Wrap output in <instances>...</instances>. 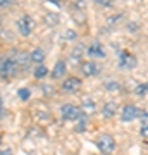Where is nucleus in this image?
Returning a JSON list of instances; mask_svg holds the SVG:
<instances>
[{"instance_id":"4","label":"nucleus","mask_w":148,"mask_h":155,"mask_svg":"<svg viewBox=\"0 0 148 155\" xmlns=\"http://www.w3.org/2000/svg\"><path fill=\"white\" fill-rule=\"evenodd\" d=\"M61 116L64 121L67 122H72L76 121V119H79V116H81V109L77 105H74V104H64L61 109Z\"/></svg>"},{"instance_id":"27","label":"nucleus","mask_w":148,"mask_h":155,"mask_svg":"<svg viewBox=\"0 0 148 155\" xmlns=\"http://www.w3.org/2000/svg\"><path fill=\"white\" fill-rule=\"evenodd\" d=\"M0 155H12V150H11V148H4V150H0Z\"/></svg>"},{"instance_id":"30","label":"nucleus","mask_w":148,"mask_h":155,"mask_svg":"<svg viewBox=\"0 0 148 155\" xmlns=\"http://www.w3.org/2000/svg\"><path fill=\"white\" fill-rule=\"evenodd\" d=\"M0 145H2V136H0Z\"/></svg>"},{"instance_id":"12","label":"nucleus","mask_w":148,"mask_h":155,"mask_svg":"<svg viewBox=\"0 0 148 155\" xmlns=\"http://www.w3.org/2000/svg\"><path fill=\"white\" fill-rule=\"evenodd\" d=\"M29 57H31V62H33V64L40 66V64H43V62H45V57H47V54H45L43 48H35L33 52L29 54Z\"/></svg>"},{"instance_id":"5","label":"nucleus","mask_w":148,"mask_h":155,"mask_svg":"<svg viewBox=\"0 0 148 155\" xmlns=\"http://www.w3.org/2000/svg\"><path fill=\"white\" fill-rule=\"evenodd\" d=\"M138 64V59L133 54H129V52H121L119 54V67L121 69H134Z\"/></svg>"},{"instance_id":"17","label":"nucleus","mask_w":148,"mask_h":155,"mask_svg":"<svg viewBox=\"0 0 148 155\" xmlns=\"http://www.w3.org/2000/svg\"><path fill=\"white\" fill-rule=\"evenodd\" d=\"M71 7L74 9V11H81V12H84V11H86V2H84V0H72Z\"/></svg>"},{"instance_id":"10","label":"nucleus","mask_w":148,"mask_h":155,"mask_svg":"<svg viewBox=\"0 0 148 155\" xmlns=\"http://www.w3.org/2000/svg\"><path fill=\"white\" fill-rule=\"evenodd\" d=\"M16 62L21 71H26L28 67H29V64H31L29 52H16Z\"/></svg>"},{"instance_id":"21","label":"nucleus","mask_w":148,"mask_h":155,"mask_svg":"<svg viewBox=\"0 0 148 155\" xmlns=\"http://www.w3.org/2000/svg\"><path fill=\"white\" fill-rule=\"evenodd\" d=\"M86 121H88L86 114H81V116H79V124L76 126V131H83V129L86 127Z\"/></svg>"},{"instance_id":"24","label":"nucleus","mask_w":148,"mask_h":155,"mask_svg":"<svg viewBox=\"0 0 148 155\" xmlns=\"http://www.w3.org/2000/svg\"><path fill=\"white\" fill-rule=\"evenodd\" d=\"M105 88H107V90H119V84L115 83V81H112V83L107 81V83H105Z\"/></svg>"},{"instance_id":"7","label":"nucleus","mask_w":148,"mask_h":155,"mask_svg":"<svg viewBox=\"0 0 148 155\" xmlns=\"http://www.w3.org/2000/svg\"><path fill=\"white\" fill-rule=\"evenodd\" d=\"M86 54L91 57V59H104V57L107 55V54H105L104 45L100 43V41H97V40H95L93 43L86 48Z\"/></svg>"},{"instance_id":"28","label":"nucleus","mask_w":148,"mask_h":155,"mask_svg":"<svg viewBox=\"0 0 148 155\" xmlns=\"http://www.w3.org/2000/svg\"><path fill=\"white\" fill-rule=\"evenodd\" d=\"M129 29H131V31H134V29H136V24H134V22H131V24H129Z\"/></svg>"},{"instance_id":"18","label":"nucleus","mask_w":148,"mask_h":155,"mask_svg":"<svg viewBox=\"0 0 148 155\" xmlns=\"http://www.w3.org/2000/svg\"><path fill=\"white\" fill-rule=\"evenodd\" d=\"M134 93H136L138 97H145V95L148 93V83H141V84H138L136 88H134Z\"/></svg>"},{"instance_id":"16","label":"nucleus","mask_w":148,"mask_h":155,"mask_svg":"<svg viewBox=\"0 0 148 155\" xmlns=\"http://www.w3.org/2000/svg\"><path fill=\"white\" fill-rule=\"evenodd\" d=\"M33 74H35V78H36V79H43V78L48 74V67L45 66V64H40V66L35 67Z\"/></svg>"},{"instance_id":"22","label":"nucleus","mask_w":148,"mask_h":155,"mask_svg":"<svg viewBox=\"0 0 148 155\" xmlns=\"http://www.w3.org/2000/svg\"><path fill=\"white\" fill-rule=\"evenodd\" d=\"M83 107H84L86 110L93 112V109H95V104H93V102H91L90 98H86V100H83Z\"/></svg>"},{"instance_id":"11","label":"nucleus","mask_w":148,"mask_h":155,"mask_svg":"<svg viewBox=\"0 0 148 155\" xmlns=\"http://www.w3.org/2000/svg\"><path fill=\"white\" fill-rule=\"evenodd\" d=\"M67 71V64L64 61H59L55 62L54 69H52V72H50V76H52V79H59V78H62L64 74H66Z\"/></svg>"},{"instance_id":"14","label":"nucleus","mask_w":148,"mask_h":155,"mask_svg":"<svg viewBox=\"0 0 148 155\" xmlns=\"http://www.w3.org/2000/svg\"><path fill=\"white\" fill-rule=\"evenodd\" d=\"M43 21L47 26H50V28H54V26H57L59 24V21H61V17H59V14L57 12H47L43 17Z\"/></svg>"},{"instance_id":"6","label":"nucleus","mask_w":148,"mask_h":155,"mask_svg":"<svg viewBox=\"0 0 148 155\" xmlns=\"http://www.w3.org/2000/svg\"><path fill=\"white\" fill-rule=\"evenodd\" d=\"M81 88V79L76 76H71V78H66L62 81V90L66 93H76L77 90Z\"/></svg>"},{"instance_id":"15","label":"nucleus","mask_w":148,"mask_h":155,"mask_svg":"<svg viewBox=\"0 0 148 155\" xmlns=\"http://www.w3.org/2000/svg\"><path fill=\"white\" fill-rule=\"evenodd\" d=\"M115 112H117V105H115V102H107V104L104 105V109H102V114H104V117H107V119L114 117Z\"/></svg>"},{"instance_id":"26","label":"nucleus","mask_w":148,"mask_h":155,"mask_svg":"<svg viewBox=\"0 0 148 155\" xmlns=\"http://www.w3.org/2000/svg\"><path fill=\"white\" fill-rule=\"evenodd\" d=\"M141 136L145 140H148V124H143V127H141Z\"/></svg>"},{"instance_id":"29","label":"nucleus","mask_w":148,"mask_h":155,"mask_svg":"<svg viewBox=\"0 0 148 155\" xmlns=\"http://www.w3.org/2000/svg\"><path fill=\"white\" fill-rule=\"evenodd\" d=\"M0 114H2V98H0Z\"/></svg>"},{"instance_id":"31","label":"nucleus","mask_w":148,"mask_h":155,"mask_svg":"<svg viewBox=\"0 0 148 155\" xmlns=\"http://www.w3.org/2000/svg\"><path fill=\"white\" fill-rule=\"evenodd\" d=\"M0 24H2V16H0Z\"/></svg>"},{"instance_id":"13","label":"nucleus","mask_w":148,"mask_h":155,"mask_svg":"<svg viewBox=\"0 0 148 155\" xmlns=\"http://www.w3.org/2000/svg\"><path fill=\"white\" fill-rule=\"evenodd\" d=\"M84 45H77V47H74L71 52V62L72 64H79L83 59V55H84Z\"/></svg>"},{"instance_id":"19","label":"nucleus","mask_w":148,"mask_h":155,"mask_svg":"<svg viewBox=\"0 0 148 155\" xmlns=\"http://www.w3.org/2000/svg\"><path fill=\"white\" fill-rule=\"evenodd\" d=\"M17 95H19V98H21L22 102H26V100H29V97H31V91L28 88H19L17 90Z\"/></svg>"},{"instance_id":"8","label":"nucleus","mask_w":148,"mask_h":155,"mask_svg":"<svg viewBox=\"0 0 148 155\" xmlns=\"http://www.w3.org/2000/svg\"><path fill=\"white\" fill-rule=\"evenodd\" d=\"M81 72L83 76H97V74H100V71H102V67L97 64V62L93 61H88V62H81Z\"/></svg>"},{"instance_id":"23","label":"nucleus","mask_w":148,"mask_h":155,"mask_svg":"<svg viewBox=\"0 0 148 155\" xmlns=\"http://www.w3.org/2000/svg\"><path fill=\"white\" fill-rule=\"evenodd\" d=\"M16 0H0V9H7V7H11Z\"/></svg>"},{"instance_id":"3","label":"nucleus","mask_w":148,"mask_h":155,"mask_svg":"<svg viewBox=\"0 0 148 155\" xmlns=\"http://www.w3.org/2000/svg\"><path fill=\"white\" fill-rule=\"evenodd\" d=\"M97 147H98L100 153L104 155H112L115 152V140L114 136H110V134H100L98 140H97Z\"/></svg>"},{"instance_id":"25","label":"nucleus","mask_w":148,"mask_h":155,"mask_svg":"<svg viewBox=\"0 0 148 155\" xmlns=\"http://www.w3.org/2000/svg\"><path fill=\"white\" fill-rule=\"evenodd\" d=\"M97 4H100V5H104V7H110L112 4H114V0H95Z\"/></svg>"},{"instance_id":"9","label":"nucleus","mask_w":148,"mask_h":155,"mask_svg":"<svg viewBox=\"0 0 148 155\" xmlns=\"http://www.w3.org/2000/svg\"><path fill=\"white\" fill-rule=\"evenodd\" d=\"M138 116H140V110H138L136 105H131V104H129V105L122 107V112H121L122 122H131V121H134Z\"/></svg>"},{"instance_id":"1","label":"nucleus","mask_w":148,"mask_h":155,"mask_svg":"<svg viewBox=\"0 0 148 155\" xmlns=\"http://www.w3.org/2000/svg\"><path fill=\"white\" fill-rule=\"evenodd\" d=\"M17 72H19V67L16 62V52H11V54L0 57V78L2 79L11 81L12 78L17 76Z\"/></svg>"},{"instance_id":"2","label":"nucleus","mask_w":148,"mask_h":155,"mask_svg":"<svg viewBox=\"0 0 148 155\" xmlns=\"http://www.w3.org/2000/svg\"><path fill=\"white\" fill-rule=\"evenodd\" d=\"M16 29H17V33L21 35V36H24V38L29 36L35 31V19L29 14H22L16 21Z\"/></svg>"},{"instance_id":"20","label":"nucleus","mask_w":148,"mask_h":155,"mask_svg":"<svg viewBox=\"0 0 148 155\" xmlns=\"http://www.w3.org/2000/svg\"><path fill=\"white\" fill-rule=\"evenodd\" d=\"M76 38H77V33L74 29H67L66 33H64V40H66V41H74Z\"/></svg>"}]
</instances>
